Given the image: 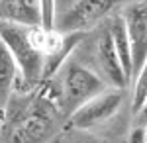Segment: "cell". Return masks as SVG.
<instances>
[{
  "label": "cell",
  "mask_w": 147,
  "mask_h": 143,
  "mask_svg": "<svg viewBox=\"0 0 147 143\" xmlns=\"http://www.w3.org/2000/svg\"><path fill=\"white\" fill-rule=\"evenodd\" d=\"M59 73H61L59 78L61 96L63 102L71 108V112L79 110L82 104H86L88 100L106 90L104 78H100L88 67L80 65L79 61H67Z\"/></svg>",
  "instance_id": "1"
},
{
  "label": "cell",
  "mask_w": 147,
  "mask_h": 143,
  "mask_svg": "<svg viewBox=\"0 0 147 143\" xmlns=\"http://www.w3.org/2000/svg\"><path fill=\"white\" fill-rule=\"evenodd\" d=\"M0 39L6 43V47L14 55L18 69H20V75H22V80L26 84H35L37 80L43 78L45 55L34 45L32 35H30V28L6 24Z\"/></svg>",
  "instance_id": "2"
},
{
  "label": "cell",
  "mask_w": 147,
  "mask_h": 143,
  "mask_svg": "<svg viewBox=\"0 0 147 143\" xmlns=\"http://www.w3.org/2000/svg\"><path fill=\"white\" fill-rule=\"evenodd\" d=\"M120 4V0H77V4L67 10L57 26V32L61 33H75V32H88L96 22H100L108 12L114 10Z\"/></svg>",
  "instance_id": "3"
},
{
  "label": "cell",
  "mask_w": 147,
  "mask_h": 143,
  "mask_svg": "<svg viewBox=\"0 0 147 143\" xmlns=\"http://www.w3.org/2000/svg\"><path fill=\"white\" fill-rule=\"evenodd\" d=\"M122 100H124V92L120 88L104 90L102 94L94 96L86 104H82L79 110L73 112V116H71L73 125L80 127V130H88V127H94L98 123H104L118 112Z\"/></svg>",
  "instance_id": "4"
},
{
  "label": "cell",
  "mask_w": 147,
  "mask_h": 143,
  "mask_svg": "<svg viewBox=\"0 0 147 143\" xmlns=\"http://www.w3.org/2000/svg\"><path fill=\"white\" fill-rule=\"evenodd\" d=\"M129 45H131V59H134V80L139 71L147 63V4L137 2L131 4L124 14Z\"/></svg>",
  "instance_id": "5"
},
{
  "label": "cell",
  "mask_w": 147,
  "mask_h": 143,
  "mask_svg": "<svg viewBox=\"0 0 147 143\" xmlns=\"http://www.w3.org/2000/svg\"><path fill=\"white\" fill-rule=\"evenodd\" d=\"M96 61H98V67H100L104 78L114 88H120V90L124 88L125 90L129 86V80L125 77L122 61L118 57V51H116V43H114L110 28L104 30L96 39Z\"/></svg>",
  "instance_id": "6"
},
{
  "label": "cell",
  "mask_w": 147,
  "mask_h": 143,
  "mask_svg": "<svg viewBox=\"0 0 147 143\" xmlns=\"http://www.w3.org/2000/svg\"><path fill=\"white\" fill-rule=\"evenodd\" d=\"M0 22L22 28H41L39 0H0Z\"/></svg>",
  "instance_id": "7"
},
{
  "label": "cell",
  "mask_w": 147,
  "mask_h": 143,
  "mask_svg": "<svg viewBox=\"0 0 147 143\" xmlns=\"http://www.w3.org/2000/svg\"><path fill=\"white\" fill-rule=\"evenodd\" d=\"M18 80H22L18 63L10 53V49L6 47V43L0 39V104H4L8 100L12 90L18 84Z\"/></svg>",
  "instance_id": "8"
},
{
  "label": "cell",
  "mask_w": 147,
  "mask_h": 143,
  "mask_svg": "<svg viewBox=\"0 0 147 143\" xmlns=\"http://www.w3.org/2000/svg\"><path fill=\"white\" fill-rule=\"evenodd\" d=\"M110 32H112L114 43H116L118 57L122 61V67H124V73L127 77V80H129V84H131L134 82V59H131V45H129V35H127L124 16L114 18L112 26H110Z\"/></svg>",
  "instance_id": "9"
},
{
  "label": "cell",
  "mask_w": 147,
  "mask_h": 143,
  "mask_svg": "<svg viewBox=\"0 0 147 143\" xmlns=\"http://www.w3.org/2000/svg\"><path fill=\"white\" fill-rule=\"evenodd\" d=\"M129 143H147L145 141V127H143V125H137L136 130L131 132Z\"/></svg>",
  "instance_id": "10"
},
{
  "label": "cell",
  "mask_w": 147,
  "mask_h": 143,
  "mask_svg": "<svg viewBox=\"0 0 147 143\" xmlns=\"http://www.w3.org/2000/svg\"><path fill=\"white\" fill-rule=\"evenodd\" d=\"M137 118H139V125H143V127H147V104H145V108L137 114Z\"/></svg>",
  "instance_id": "11"
},
{
  "label": "cell",
  "mask_w": 147,
  "mask_h": 143,
  "mask_svg": "<svg viewBox=\"0 0 147 143\" xmlns=\"http://www.w3.org/2000/svg\"><path fill=\"white\" fill-rule=\"evenodd\" d=\"M4 28H6V24H4V22H0V35H2V32H4Z\"/></svg>",
  "instance_id": "12"
},
{
  "label": "cell",
  "mask_w": 147,
  "mask_h": 143,
  "mask_svg": "<svg viewBox=\"0 0 147 143\" xmlns=\"http://www.w3.org/2000/svg\"><path fill=\"white\" fill-rule=\"evenodd\" d=\"M145 141H147V127H145Z\"/></svg>",
  "instance_id": "13"
}]
</instances>
